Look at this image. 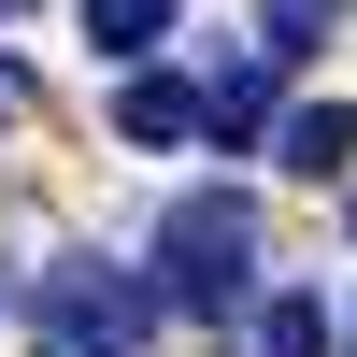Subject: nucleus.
<instances>
[{"mask_svg":"<svg viewBox=\"0 0 357 357\" xmlns=\"http://www.w3.org/2000/svg\"><path fill=\"white\" fill-rule=\"evenodd\" d=\"M143 286H158L172 314H229L257 286V200L243 186H186L158 215V272H143Z\"/></svg>","mask_w":357,"mask_h":357,"instance_id":"1","label":"nucleus"},{"mask_svg":"<svg viewBox=\"0 0 357 357\" xmlns=\"http://www.w3.org/2000/svg\"><path fill=\"white\" fill-rule=\"evenodd\" d=\"M29 329H43V357H143L158 343V286L114 272V257H57L29 286Z\"/></svg>","mask_w":357,"mask_h":357,"instance_id":"2","label":"nucleus"},{"mask_svg":"<svg viewBox=\"0 0 357 357\" xmlns=\"http://www.w3.org/2000/svg\"><path fill=\"white\" fill-rule=\"evenodd\" d=\"M272 158L301 172V186H357V100H301V114H272Z\"/></svg>","mask_w":357,"mask_h":357,"instance_id":"3","label":"nucleus"},{"mask_svg":"<svg viewBox=\"0 0 357 357\" xmlns=\"http://www.w3.org/2000/svg\"><path fill=\"white\" fill-rule=\"evenodd\" d=\"M114 129H129L143 158H172V143H200V86L186 72H129L114 86Z\"/></svg>","mask_w":357,"mask_h":357,"instance_id":"4","label":"nucleus"},{"mask_svg":"<svg viewBox=\"0 0 357 357\" xmlns=\"http://www.w3.org/2000/svg\"><path fill=\"white\" fill-rule=\"evenodd\" d=\"M272 86H286V57H229V72L200 86V129H215V143H257V129H272Z\"/></svg>","mask_w":357,"mask_h":357,"instance_id":"5","label":"nucleus"},{"mask_svg":"<svg viewBox=\"0 0 357 357\" xmlns=\"http://www.w3.org/2000/svg\"><path fill=\"white\" fill-rule=\"evenodd\" d=\"M172 15H186V0H86V43H100L114 72H143V57L172 43Z\"/></svg>","mask_w":357,"mask_h":357,"instance_id":"6","label":"nucleus"},{"mask_svg":"<svg viewBox=\"0 0 357 357\" xmlns=\"http://www.w3.org/2000/svg\"><path fill=\"white\" fill-rule=\"evenodd\" d=\"M257 357H329V301H301V286L257 301Z\"/></svg>","mask_w":357,"mask_h":357,"instance_id":"7","label":"nucleus"},{"mask_svg":"<svg viewBox=\"0 0 357 357\" xmlns=\"http://www.w3.org/2000/svg\"><path fill=\"white\" fill-rule=\"evenodd\" d=\"M343 0H257V57H314Z\"/></svg>","mask_w":357,"mask_h":357,"instance_id":"8","label":"nucleus"},{"mask_svg":"<svg viewBox=\"0 0 357 357\" xmlns=\"http://www.w3.org/2000/svg\"><path fill=\"white\" fill-rule=\"evenodd\" d=\"M15 114H29V72H15V57H0V129H15Z\"/></svg>","mask_w":357,"mask_h":357,"instance_id":"9","label":"nucleus"},{"mask_svg":"<svg viewBox=\"0 0 357 357\" xmlns=\"http://www.w3.org/2000/svg\"><path fill=\"white\" fill-rule=\"evenodd\" d=\"M15 15H29V0H0V29H15Z\"/></svg>","mask_w":357,"mask_h":357,"instance_id":"10","label":"nucleus"},{"mask_svg":"<svg viewBox=\"0 0 357 357\" xmlns=\"http://www.w3.org/2000/svg\"><path fill=\"white\" fill-rule=\"evenodd\" d=\"M343 343H357V314H343Z\"/></svg>","mask_w":357,"mask_h":357,"instance_id":"11","label":"nucleus"}]
</instances>
